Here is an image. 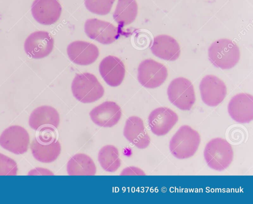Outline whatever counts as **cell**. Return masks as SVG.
<instances>
[{
  "mask_svg": "<svg viewBox=\"0 0 253 204\" xmlns=\"http://www.w3.org/2000/svg\"><path fill=\"white\" fill-rule=\"evenodd\" d=\"M233 150L230 144L221 138L211 139L206 144L204 156L211 168L218 171L226 169L233 159Z\"/></svg>",
  "mask_w": 253,
  "mask_h": 204,
  "instance_id": "obj_3",
  "label": "cell"
},
{
  "mask_svg": "<svg viewBox=\"0 0 253 204\" xmlns=\"http://www.w3.org/2000/svg\"><path fill=\"white\" fill-rule=\"evenodd\" d=\"M121 175H145L144 172L140 168L130 166L123 169L121 173Z\"/></svg>",
  "mask_w": 253,
  "mask_h": 204,
  "instance_id": "obj_26",
  "label": "cell"
},
{
  "mask_svg": "<svg viewBox=\"0 0 253 204\" xmlns=\"http://www.w3.org/2000/svg\"><path fill=\"white\" fill-rule=\"evenodd\" d=\"M18 167L11 158L0 153V175H16Z\"/></svg>",
  "mask_w": 253,
  "mask_h": 204,
  "instance_id": "obj_25",
  "label": "cell"
},
{
  "mask_svg": "<svg viewBox=\"0 0 253 204\" xmlns=\"http://www.w3.org/2000/svg\"><path fill=\"white\" fill-rule=\"evenodd\" d=\"M91 121L99 126L111 127L122 117L120 107L113 101H105L93 108L89 113Z\"/></svg>",
  "mask_w": 253,
  "mask_h": 204,
  "instance_id": "obj_16",
  "label": "cell"
},
{
  "mask_svg": "<svg viewBox=\"0 0 253 204\" xmlns=\"http://www.w3.org/2000/svg\"><path fill=\"white\" fill-rule=\"evenodd\" d=\"M168 70L165 65L151 59L142 61L138 68L137 79L144 87L154 88L166 80Z\"/></svg>",
  "mask_w": 253,
  "mask_h": 204,
  "instance_id": "obj_7",
  "label": "cell"
},
{
  "mask_svg": "<svg viewBox=\"0 0 253 204\" xmlns=\"http://www.w3.org/2000/svg\"><path fill=\"white\" fill-rule=\"evenodd\" d=\"M98 161L105 171L113 172L118 169L121 164L118 149L112 145L101 148L98 154Z\"/></svg>",
  "mask_w": 253,
  "mask_h": 204,
  "instance_id": "obj_23",
  "label": "cell"
},
{
  "mask_svg": "<svg viewBox=\"0 0 253 204\" xmlns=\"http://www.w3.org/2000/svg\"><path fill=\"white\" fill-rule=\"evenodd\" d=\"M54 46V40L46 31H36L31 34L25 40L24 50L29 57L41 59L47 56Z\"/></svg>",
  "mask_w": 253,
  "mask_h": 204,
  "instance_id": "obj_12",
  "label": "cell"
},
{
  "mask_svg": "<svg viewBox=\"0 0 253 204\" xmlns=\"http://www.w3.org/2000/svg\"><path fill=\"white\" fill-rule=\"evenodd\" d=\"M138 12V6L135 0H118L113 18L121 29L132 23Z\"/></svg>",
  "mask_w": 253,
  "mask_h": 204,
  "instance_id": "obj_22",
  "label": "cell"
},
{
  "mask_svg": "<svg viewBox=\"0 0 253 204\" xmlns=\"http://www.w3.org/2000/svg\"><path fill=\"white\" fill-rule=\"evenodd\" d=\"M151 50L157 57L167 61H174L180 54L178 43L172 37L160 35L154 38Z\"/></svg>",
  "mask_w": 253,
  "mask_h": 204,
  "instance_id": "obj_20",
  "label": "cell"
},
{
  "mask_svg": "<svg viewBox=\"0 0 253 204\" xmlns=\"http://www.w3.org/2000/svg\"><path fill=\"white\" fill-rule=\"evenodd\" d=\"M123 134L130 143L138 149H145L150 144V138L143 122L137 116H131L126 120Z\"/></svg>",
  "mask_w": 253,
  "mask_h": 204,
  "instance_id": "obj_18",
  "label": "cell"
},
{
  "mask_svg": "<svg viewBox=\"0 0 253 204\" xmlns=\"http://www.w3.org/2000/svg\"><path fill=\"white\" fill-rule=\"evenodd\" d=\"M54 132L40 131L33 140L31 144V152L37 161L44 163H52L60 154L61 145Z\"/></svg>",
  "mask_w": 253,
  "mask_h": 204,
  "instance_id": "obj_5",
  "label": "cell"
},
{
  "mask_svg": "<svg viewBox=\"0 0 253 204\" xmlns=\"http://www.w3.org/2000/svg\"><path fill=\"white\" fill-rule=\"evenodd\" d=\"M178 117L169 108L162 107L153 110L148 118V125L153 134L157 136L167 134L176 123Z\"/></svg>",
  "mask_w": 253,
  "mask_h": 204,
  "instance_id": "obj_13",
  "label": "cell"
},
{
  "mask_svg": "<svg viewBox=\"0 0 253 204\" xmlns=\"http://www.w3.org/2000/svg\"><path fill=\"white\" fill-rule=\"evenodd\" d=\"M60 117L53 107L43 105L33 110L30 116L29 124L33 129L40 131H55L59 126Z\"/></svg>",
  "mask_w": 253,
  "mask_h": 204,
  "instance_id": "obj_11",
  "label": "cell"
},
{
  "mask_svg": "<svg viewBox=\"0 0 253 204\" xmlns=\"http://www.w3.org/2000/svg\"><path fill=\"white\" fill-rule=\"evenodd\" d=\"M199 88L202 100L210 107L218 105L224 99L227 94V88L224 82L211 75H207L202 79Z\"/></svg>",
  "mask_w": 253,
  "mask_h": 204,
  "instance_id": "obj_10",
  "label": "cell"
},
{
  "mask_svg": "<svg viewBox=\"0 0 253 204\" xmlns=\"http://www.w3.org/2000/svg\"><path fill=\"white\" fill-rule=\"evenodd\" d=\"M115 0H84L86 9L90 12L104 15L108 14Z\"/></svg>",
  "mask_w": 253,
  "mask_h": 204,
  "instance_id": "obj_24",
  "label": "cell"
},
{
  "mask_svg": "<svg viewBox=\"0 0 253 204\" xmlns=\"http://www.w3.org/2000/svg\"><path fill=\"white\" fill-rule=\"evenodd\" d=\"M99 70L104 81L113 87L122 83L126 72L123 62L119 58L111 55L105 57L101 61Z\"/></svg>",
  "mask_w": 253,
  "mask_h": 204,
  "instance_id": "obj_19",
  "label": "cell"
},
{
  "mask_svg": "<svg viewBox=\"0 0 253 204\" xmlns=\"http://www.w3.org/2000/svg\"><path fill=\"white\" fill-rule=\"evenodd\" d=\"M67 171L69 175H94L96 167L89 156L84 153H78L68 161Z\"/></svg>",
  "mask_w": 253,
  "mask_h": 204,
  "instance_id": "obj_21",
  "label": "cell"
},
{
  "mask_svg": "<svg viewBox=\"0 0 253 204\" xmlns=\"http://www.w3.org/2000/svg\"><path fill=\"white\" fill-rule=\"evenodd\" d=\"M30 137L23 127L14 125L6 128L0 135V145L15 154H23L28 150Z\"/></svg>",
  "mask_w": 253,
  "mask_h": 204,
  "instance_id": "obj_9",
  "label": "cell"
},
{
  "mask_svg": "<svg viewBox=\"0 0 253 204\" xmlns=\"http://www.w3.org/2000/svg\"><path fill=\"white\" fill-rule=\"evenodd\" d=\"M208 55L215 66L225 70L232 68L238 63L240 52L235 42L228 39H221L211 45Z\"/></svg>",
  "mask_w": 253,
  "mask_h": 204,
  "instance_id": "obj_2",
  "label": "cell"
},
{
  "mask_svg": "<svg viewBox=\"0 0 253 204\" xmlns=\"http://www.w3.org/2000/svg\"><path fill=\"white\" fill-rule=\"evenodd\" d=\"M228 112L235 121L249 123L253 119V97L251 94L241 93L233 96L228 105Z\"/></svg>",
  "mask_w": 253,
  "mask_h": 204,
  "instance_id": "obj_15",
  "label": "cell"
},
{
  "mask_svg": "<svg viewBox=\"0 0 253 204\" xmlns=\"http://www.w3.org/2000/svg\"><path fill=\"white\" fill-rule=\"evenodd\" d=\"M170 102L183 111L190 110L194 105L196 98L194 86L188 79L179 77L173 80L167 90Z\"/></svg>",
  "mask_w": 253,
  "mask_h": 204,
  "instance_id": "obj_6",
  "label": "cell"
},
{
  "mask_svg": "<svg viewBox=\"0 0 253 204\" xmlns=\"http://www.w3.org/2000/svg\"><path fill=\"white\" fill-rule=\"evenodd\" d=\"M67 52L71 61L80 65H88L94 62L98 57V47L94 44L81 41L71 42Z\"/></svg>",
  "mask_w": 253,
  "mask_h": 204,
  "instance_id": "obj_17",
  "label": "cell"
},
{
  "mask_svg": "<svg viewBox=\"0 0 253 204\" xmlns=\"http://www.w3.org/2000/svg\"><path fill=\"white\" fill-rule=\"evenodd\" d=\"M121 30L110 22L96 18L87 19L84 24L86 35L103 44H111L118 40L122 33Z\"/></svg>",
  "mask_w": 253,
  "mask_h": 204,
  "instance_id": "obj_8",
  "label": "cell"
},
{
  "mask_svg": "<svg viewBox=\"0 0 253 204\" xmlns=\"http://www.w3.org/2000/svg\"><path fill=\"white\" fill-rule=\"evenodd\" d=\"M200 141L199 133L190 126L184 125L172 137L169 142V150L177 159L189 158L196 152Z\"/></svg>",
  "mask_w": 253,
  "mask_h": 204,
  "instance_id": "obj_1",
  "label": "cell"
},
{
  "mask_svg": "<svg viewBox=\"0 0 253 204\" xmlns=\"http://www.w3.org/2000/svg\"><path fill=\"white\" fill-rule=\"evenodd\" d=\"M73 96L83 103H90L100 99L104 89L96 77L89 73L77 74L72 83Z\"/></svg>",
  "mask_w": 253,
  "mask_h": 204,
  "instance_id": "obj_4",
  "label": "cell"
},
{
  "mask_svg": "<svg viewBox=\"0 0 253 204\" xmlns=\"http://www.w3.org/2000/svg\"><path fill=\"white\" fill-rule=\"evenodd\" d=\"M31 12L38 23L50 25L59 19L62 7L57 0H35L32 4Z\"/></svg>",
  "mask_w": 253,
  "mask_h": 204,
  "instance_id": "obj_14",
  "label": "cell"
}]
</instances>
